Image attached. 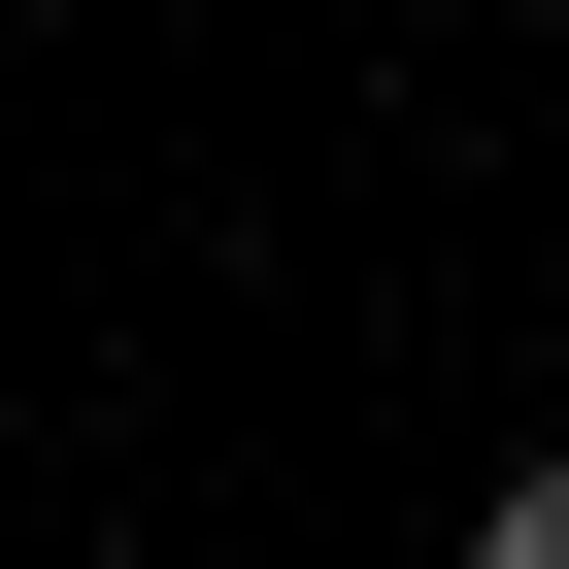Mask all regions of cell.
Instances as JSON below:
<instances>
[{"label":"cell","mask_w":569,"mask_h":569,"mask_svg":"<svg viewBox=\"0 0 569 569\" xmlns=\"http://www.w3.org/2000/svg\"><path fill=\"white\" fill-rule=\"evenodd\" d=\"M469 569H569V436H536V469H502V502H469Z\"/></svg>","instance_id":"6da1fadb"}]
</instances>
